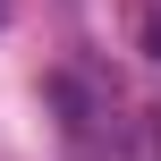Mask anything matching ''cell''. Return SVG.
I'll return each mask as SVG.
<instances>
[]
</instances>
